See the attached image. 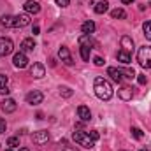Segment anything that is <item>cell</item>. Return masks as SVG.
Listing matches in <instances>:
<instances>
[{
    "mask_svg": "<svg viewBox=\"0 0 151 151\" xmlns=\"http://www.w3.org/2000/svg\"><path fill=\"white\" fill-rule=\"evenodd\" d=\"M27 25H30V14H18V16H14V28H23V27H27Z\"/></svg>",
    "mask_w": 151,
    "mask_h": 151,
    "instance_id": "cell-8",
    "label": "cell"
},
{
    "mask_svg": "<svg viewBox=\"0 0 151 151\" xmlns=\"http://www.w3.org/2000/svg\"><path fill=\"white\" fill-rule=\"evenodd\" d=\"M62 151H76V150H74V148H70V146H65Z\"/></svg>",
    "mask_w": 151,
    "mask_h": 151,
    "instance_id": "cell-35",
    "label": "cell"
},
{
    "mask_svg": "<svg viewBox=\"0 0 151 151\" xmlns=\"http://www.w3.org/2000/svg\"><path fill=\"white\" fill-rule=\"evenodd\" d=\"M7 76L0 74V95H7L9 93V88H7Z\"/></svg>",
    "mask_w": 151,
    "mask_h": 151,
    "instance_id": "cell-21",
    "label": "cell"
},
{
    "mask_svg": "<svg viewBox=\"0 0 151 151\" xmlns=\"http://www.w3.org/2000/svg\"><path fill=\"white\" fill-rule=\"evenodd\" d=\"M116 56H118V62H121L123 65H128V63L132 62V56H130V53H128V51H125V49H119Z\"/></svg>",
    "mask_w": 151,
    "mask_h": 151,
    "instance_id": "cell-14",
    "label": "cell"
},
{
    "mask_svg": "<svg viewBox=\"0 0 151 151\" xmlns=\"http://www.w3.org/2000/svg\"><path fill=\"white\" fill-rule=\"evenodd\" d=\"M77 116H79L83 121H90V119H91V113H90V109H88L86 106H79V107H77Z\"/></svg>",
    "mask_w": 151,
    "mask_h": 151,
    "instance_id": "cell-16",
    "label": "cell"
},
{
    "mask_svg": "<svg viewBox=\"0 0 151 151\" xmlns=\"http://www.w3.org/2000/svg\"><path fill=\"white\" fill-rule=\"evenodd\" d=\"M72 93H74V91H72L70 88H67V86H63V88H60V95H62V97H65V99H69V97H72Z\"/></svg>",
    "mask_w": 151,
    "mask_h": 151,
    "instance_id": "cell-28",
    "label": "cell"
},
{
    "mask_svg": "<svg viewBox=\"0 0 151 151\" xmlns=\"http://www.w3.org/2000/svg\"><path fill=\"white\" fill-rule=\"evenodd\" d=\"M7 146H11V148L19 146V139H18V137H9V139H7Z\"/></svg>",
    "mask_w": 151,
    "mask_h": 151,
    "instance_id": "cell-29",
    "label": "cell"
},
{
    "mask_svg": "<svg viewBox=\"0 0 151 151\" xmlns=\"http://www.w3.org/2000/svg\"><path fill=\"white\" fill-rule=\"evenodd\" d=\"M121 151H125V150H121Z\"/></svg>",
    "mask_w": 151,
    "mask_h": 151,
    "instance_id": "cell-40",
    "label": "cell"
},
{
    "mask_svg": "<svg viewBox=\"0 0 151 151\" xmlns=\"http://www.w3.org/2000/svg\"><path fill=\"white\" fill-rule=\"evenodd\" d=\"M55 2H56V5H60V7H67L70 0H55Z\"/></svg>",
    "mask_w": 151,
    "mask_h": 151,
    "instance_id": "cell-32",
    "label": "cell"
},
{
    "mask_svg": "<svg viewBox=\"0 0 151 151\" xmlns=\"http://www.w3.org/2000/svg\"><path fill=\"white\" fill-rule=\"evenodd\" d=\"M90 137H91L93 141H97V139H99L100 135H99V132H97V130H91V132H90Z\"/></svg>",
    "mask_w": 151,
    "mask_h": 151,
    "instance_id": "cell-34",
    "label": "cell"
},
{
    "mask_svg": "<svg viewBox=\"0 0 151 151\" xmlns=\"http://www.w3.org/2000/svg\"><path fill=\"white\" fill-rule=\"evenodd\" d=\"M5 128H7V123H5V119H4V118H0V134H4V132H5Z\"/></svg>",
    "mask_w": 151,
    "mask_h": 151,
    "instance_id": "cell-31",
    "label": "cell"
},
{
    "mask_svg": "<svg viewBox=\"0 0 151 151\" xmlns=\"http://www.w3.org/2000/svg\"><path fill=\"white\" fill-rule=\"evenodd\" d=\"M130 132H132V135H134V137H135L137 141H141V139L144 137V134H142V130H141V128H137V127H134V128H132Z\"/></svg>",
    "mask_w": 151,
    "mask_h": 151,
    "instance_id": "cell-27",
    "label": "cell"
},
{
    "mask_svg": "<svg viewBox=\"0 0 151 151\" xmlns=\"http://www.w3.org/2000/svg\"><path fill=\"white\" fill-rule=\"evenodd\" d=\"M121 47L130 53V51L134 49V39L128 37V35H123V37H121Z\"/></svg>",
    "mask_w": 151,
    "mask_h": 151,
    "instance_id": "cell-18",
    "label": "cell"
},
{
    "mask_svg": "<svg viewBox=\"0 0 151 151\" xmlns=\"http://www.w3.org/2000/svg\"><path fill=\"white\" fill-rule=\"evenodd\" d=\"M58 56H60V60L67 65V67H70L72 63H74V60H72V55H70V51H69V47L67 46H62L60 47V51H58Z\"/></svg>",
    "mask_w": 151,
    "mask_h": 151,
    "instance_id": "cell-5",
    "label": "cell"
},
{
    "mask_svg": "<svg viewBox=\"0 0 151 151\" xmlns=\"http://www.w3.org/2000/svg\"><path fill=\"white\" fill-rule=\"evenodd\" d=\"M141 151H146V150H141Z\"/></svg>",
    "mask_w": 151,
    "mask_h": 151,
    "instance_id": "cell-39",
    "label": "cell"
},
{
    "mask_svg": "<svg viewBox=\"0 0 151 151\" xmlns=\"http://www.w3.org/2000/svg\"><path fill=\"white\" fill-rule=\"evenodd\" d=\"M12 49H14V44H12L11 39L0 37V56H7V55H11Z\"/></svg>",
    "mask_w": 151,
    "mask_h": 151,
    "instance_id": "cell-4",
    "label": "cell"
},
{
    "mask_svg": "<svg viewBox=\"0 0 151 151\" xmlns=\"http://www.w3.org/2000/svg\"><path fill=\"white\" fill-rule=\"evenodd\" d=\"M23 9L27 11V14H39L40 12V5H39V2H35V0L25 2L23 4Z\"/></svg>",
    "mask_w": 151,
    "mask_h": 151,
    "instance_id": "cell-10",
    "label": "cell"
},
{
    "mask_svg": "<svg viewBox=\"0 0 151 151\" xmlns=\"http://www.w3.org/2000/svg\"><path fill=\"white\" fill-rule=\"evenodd\" d=\"M118 95H119V99H121V100H132L134 91H132V88H130V86H123V88L118 91Z\"/></svg>",
    "mask_w": 151,
    "mask_h": 151,
    "instance_id": "cell-15",
    "label": "cell"
},
{
    "mask_svg": "<svg viewBox=\"0 0 151 151\" xmlns=\"http://www.w3.org/2000/svg\"><path fill=\"white\" fill-rule=\"evenodd\" d=\"M5 151H14V148H7Z\"/></svg>",
    "mask_w": 151,
    "mask_h": 151,
    "instance_id": "cell-38",
    "label": "cell"
},
{
    "mask_svg": "<svg viewBox=\"0 0 151 151\" xmlns=\"http://www.w3.org/2000/svg\"><path fill=\"white\" fill-rule=\"evenodd\" d=\"M81 30H83V34H93L95 32V23L93 21H84L83 25H81Z\"/></svg>",
    "mask_w": 151,
    "mask_h": 151,
    "instance_id": "cell-20",
    "label": "cell"
},
{
    "mask_svg": "<svg viewBox=\"0 0 151 151\" xmlns=\"http://www.w3.org/2000/svg\"><path fill=\"white\" fill-rule=\"evenodd\" d=\"M79 44H81V46H88V47H90V46H93L95 42H93V39L90 37L88 34H84V35H81V37H79Z\"/></svg>",
    "mask_w": 151,
    "mask_h": 151,
    "instance_id": "cell-22",
    "label": "cell"
},
{
    "mask_svg": "<svg viewBox=\"0 0 151 151\" xmlns=\"http://www.w3.org/2000/svg\"><path fill=\"white\" fill-rule=\"evenodd\" d=\"M107 76H111L114 83H121L123 81V74H121V69H116V67H109L107 69Z\"/></svg>",
    "mask_w": 151,
    "mask_h": 151,
    "instance_id": "cell-13",
    "label": "cell"
},
{
    "mask_svg": "<svg viewBox=\"0 0 151 151\" xmlns=\"http://www.w3.org/2000/svg\"><path fill=\"white\" fill-rule=\"evenodd\" d=\"M93 90H95V95L100 99V100H111L113 99V86L107 79L104 77H95V84H93Z\"/></svg>",
    "mask_w": 151,
    "mask_h": 151,
    "instance_id": "cell-1",
    "label": "cell"
},
{
    "mask_svg": "<svg viewBox=\"0 0 151 151\" xmlns=\"http://www.w3.org/2000/svg\"><path fill=\"white\" fill-rule=\"evenodd\" d=\"M19 151H30V150H28V148H21Z\"/></svg>",
    "mask_w": 151,
    "mask_h": 151,
    "instance_id": "cell-37",
    "label": "cell"
},
{
    "mask_svg": "<svg viewBox=\"0 0 151 151\" xmlns=\"http://www.w3.org/2000/svg\"><path fill=\"white\" fill-rule=\"evenodd\" d=\"M137 81H139V84H146V81H148V79H146V76H144V74H139V76H137Z\"/></svg>",
    "mask_w": 151,
    "mask_h": 151,
    "instance_id": "cell-33",
    "label": "cell"
},
{
    "mask_svg": "<svg viewBox=\"0 0 151 151\" xmlns=\"http://www.w3.org/2000/svg\"><path fill=\"white\" fill-rule=\"evenodd\" d=\"M93 63H95L97 67H102V65H104V60H102L100 56H95V58H93Z\"/></svg>",
    "mask_w": 151,
    "mask_h": 151,
    "instance_id": "cell-30",
    "label": "cell"
},
{
    "mask_svg": "<svg viewBox=\"0 0 151 151\" xmlns=\"http://www.w3.org/2000/svg\"><path fill=\"white\" fill-rule=\"evenodd\" d=\"M42 100H44V95H42L40 91H37V90H34V91H30V93L27 95V102L32 104V106H37Z\"/></svg>",
    "mask_w": 151,
    "mask_h": 151,
    "instance_id": "cell-11",
    "label": "cell"
},
{
    "mask_svg": "<svg viewBox=\"0 0 151 151\" xmlns=\"http://www.w3.org/2000/svg\"><path fill=\"white\" fill-rule=\"evenodd\" d=\"M16 100H12V99H4L2 102H0V109L4 111V113H14L16 111Z\"/></svg>",
    "mask_w": 151,
    "mask_h": 151,
    "instance_id": "cell-9",
    "label": "cell"
},
{
    "mask_svg": "<svg viewBox=\"0 0 151 151\" xmlns=\"http://www.w3.org/2000/svg\"><path fill=\"white\" fill-rule=\"evenodd\" d=\"M47 139H49V134H47V130H39V132H34L32 134V141L35 142V144H46L47 142Z\"/></svg>",
    "mask_w": 151,
    "mask_h": 151,
    "instance_id": "cell-7",
    "label": "cell"
},
{
    "mask_svg": "<svg viewBox=\"0 0 151 151\" xmlns=\"http://www.w3.org/2000/svg\"><path fill=\"white\" fill-rule=\"evenodd\" d=\"M107 9H109V2H107V0H100V2L95 5V12H97V14H104Z\"/></svg>",
    "mask_w": 151,
    "mask_h": 151,
    "instance_id": "cell-19",
    "label": "cell"
},
{
    "mask_svg": "<svg viewBox=\"0 0 151 151\" xmlns=\"http://www.w3.org/2000/svg\"><path fill=\"white\" fill-rule=\"evenodd\" d=\"M44 74H46V69H44V65H40V63H34V65L30 67V76H34L35 79L44 77Z\"/></svg>",
    "mask_w": 151,
    "mask_h": 151,
    "instance_id": "cell-12",
    "label": "cell"
},
{
    "mask_svg": "<svg viewBox=\"0 0 151 151\" xmlns=\"http://www.w3.org/2000/svg\"><path fill=\"white\" fill-rule=\"evenodd\" d=\"M142 30H144V35L148 40H151V21H146L144 25H142Z\"/></svg>",
    "mask_w": 151,
    "mask_h": 151,
    "instance_id": "cell-26",
    "label": "cell"
},
{
    "mask_svg": "<svg viewBox=\"0 0 151 151\" xmlns=\"http://www.w3.org/2000/svg\"><path fill=\"white\" fill-rule=\"evenodd\" d=\"M19 47H21V51H23V53H27V51H34V47H35V40H34L32 37L25 39V40L21 42V46H19Z\"/></svg>",
    "mask_w": 151,
    "mask_h": 151,
    "instance_id": "cell-17",
    "label": "cell"
},
{
    "mask_svg": "<svg viewBox=\"0 0 151 151\" xmlns=\"http://www.w3.org/2000/svg\"><path fill=\"white\" fill-rule=\"evenodd\" d=\"M0 25L9 28V27L14 25V18H12V16H2V18H0Z\"/></svg>",
    "mask_w": 151,
    "mask_h": 151,
    "instance_id": "cell-23",
    "label": "cell"
},
{
    "mask_svg": "<svg viewBox=\"0 0 151 151\" xmlns=\"http://www.w3.org/2000/svg\"><path fill=\"white\" fill-rule=\"evenodd\" d=\"M121 2H123V4H132L134 0H121Z\"/></svg>",
    "mask_w": 151,
    "mask_h": 151,
    "instance_id": "cell-36",
    "label": "cell"
},
{
    "mask_svg": "<svg viewBox=\"0 0 151 151\" xmlns=\"http://www.w3.org/2000/svg\"><path fill=\"white\" fill-rule=\"evenodd\" d=\"M90 51H91V47L81 46V58H83L84 62H90Z\"/></svg>",
    "mask_w": 151,
    "mask_h": 151,
    "instance_id": "cell-24",
    "label": "cell"
},
{
    "mask_svg": "<svg viewBox=\"0 0 151 151\" xmlns=\"http://www.w3.org/2000/svg\"><path fill=\"white\" fill-rule=\"evenodd\" d=\"M111 16H113L114 19H123V18L127 16V12H125L123 9H114L113 12H111Z\"/></svg>",
    "mask_w": 151,
    "mask_h": 151,
    "instance_id": "cell-25",
    "label": "cell"
},
{
    "mask_svg": "<svg viewBox=\"0 0 151 151\" xmlns=\"http://www.w3.org/2000/svg\"><path fill=\"white\" fill-rule=\"evenodd\" d=\"M137 62L141 63V67L151 69V47L150 46H142L137 51Z\"/></svg>",
    "mask_w": 151,
    "mask_h": 151,
    "instance_id": "cell-3",
    "label": "cell"
},
{
    "mask_svg": "<svg viewBox=\"0 0 151 151\" xmlns=\"http://www.w3.org/2000/svg\"><path fill=\"white\" fill-rule=\"evenodd\" d=\"M72 139H74L79 146H83V148H86V150H91L93 144H95V141L90 137V134L81 132V130H76L74 134H72Z\"/></svg>",
    "mask_w": 151,
    "mask_h": 151,
    "instance_id": "cell-2",
    "label": "cell"
},
{
    "mask_svg": "<svg viewBox=\"0 0 151 151\" xmlns=\"http://www.w3.org/2000/svg\"><path fill=\"white\" fill-rule=\"evenodd\" d=\"M12 63H14V67H18V69H25V67L28 65V58H27V55H25L23 51H19V53L14 55Z\"/></svg>",
    "mask_w": 151,
    "mask_h": 151,
    "instance_id": "cell-6",
    "label": "cell"
}]
</instances>
